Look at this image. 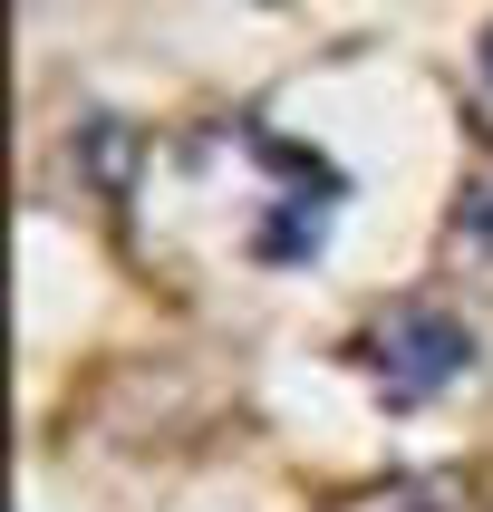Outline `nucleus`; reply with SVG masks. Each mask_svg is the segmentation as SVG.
Instances as JSON below:
<instances>
[{
	"mask_svg": "<svg viewBox=\"0 0 493 512\" xmlns=\"http://www.w3.org/2000/svg\"><path fill=\"white\" fill-rule=\"evenodd\" d=\"M358 358H368L387 406H426L435 387H455L474 368V329L455 310H435V300H397V310H377L358 329Z\"/></svg>",
	"mask_w": 493,
	"mask_h": 512,
	"instance_id": "obj_1",
	"label": "nucleus"
},
{
	"mask_svg": "<svg viewBox=\"0 0 493 512\" xmlns=\"http://www.w3.org/2000/svg\"><path fill=\"white\" fill-rule=\"evenodd\" d=\"M484 78H493V39H484Z\"/></svg>",
	"mask_w": 493,
	"mask_h": 512,
	"instance_id": "obj_3",
	"label": "nucleus"
},
{
	"mask_svg": "<svg viewBox=\"0 0 493 512\" xmlns=\"http://www.w3.org/2000/svg\"><path fill=\"white\" fill-rule=\"evenodd\" d=\"M348 512H474V503H464V484H455V474H397V484L358 493Z\"/></svg>",
	"mask_w": 493,
	"mask_h": 512,
	"instance_id": "obj_2",
	"label": "nucleus"
}]
</instances>
